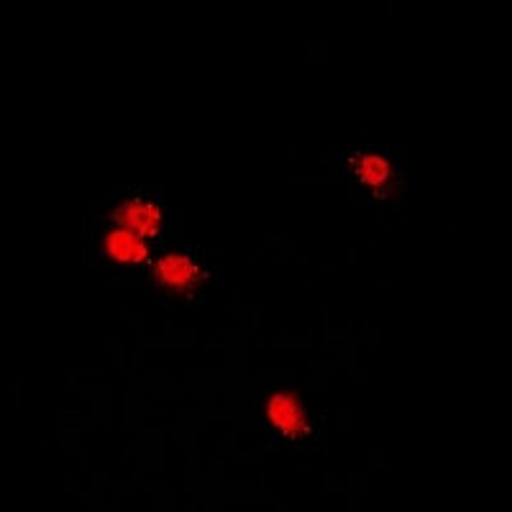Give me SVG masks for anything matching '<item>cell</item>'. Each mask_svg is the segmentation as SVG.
Masks as SVG:
<instances>
[{"label":"cell","mask_w":512,"mask_h":512,"mask_svg":"<svg viewBox=\"0 0 512 512\" xmlns=\"http://www.w3.org/2000/svg\"><path fill=\"white\" fill-rule=\"evenodd\" d=\"M111 221L146 241L159 239V233H162L164 228V210L162 203H159L154 195L136 192V195H126V198L113 208Z\"/></svg>","instance_id":"1"},{"label":"cell","mask_w":512,"mask_h":512,"mask_svg":"<svg viewBox=\"0 0 512 512\" xmlns=\"http://www.w3.org/2000/svg\"><path fill=\"white\" fill-rule=\"evenodd\" d=\"M264 418H267L269 428L274 433H280L282 438H292V441L305 438L310 431V413L305 408V400L290 390H280L269 395Z\"/></svg>","instance_id":"2"},{"label":"cell","mask_w":512,"mask_h":512,"mask_svg":"<svg viewBox=\"0 0 512 512\" xmlns=\"http://www.w3.org/2000/svg\"><path fill=\"white\" fill-rule=\"evenodd\" d=\"M154 280L167 295L187 297L203 285L205 269L192 254H164L154 267Z\"/></svg>","instance_id":"3"},{"label":"cell","mask_w":512,"mask_h":512,"mask_svg":"<svg viewBox=\"0 0 512 512\" xmlns=\"http://www.w3.org/2000/svg\"><path fill=\"white\" fill-rule=\"evenodd\" d=\"M100 254L118 267H144V264L152 262L149 241L126 231V228L105 231L103 239H100Z\"/></svg>","instance_id":"4"},{"label":"cell","mask_w":512,"mask_h":512,"mask_svg":"<svg viewBox=\"0 0 512 512\" xmlns=\"http://www.w3.org/2000/svg\"><path fill=\"white\" fill-rule=\"evenodd\" d=\"M349 172L361 190L382 192L395 177L390 154L379 152V149H364V152L351 154Z\"/></svg>","instance_id":"5"}]
</instances>
